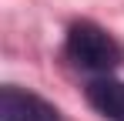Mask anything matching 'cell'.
I'll return each mask as SVG.
<instances>
[{
  "label": "cell",
  "instance_id": "cell-1",
  "mask_svg": "<svg viewBox=\"0 0 124 121\" xmlns=\"http://www.w3.org/2000/svg\"><path fill=\"white\" fill-rule=\"evenodd\" d=\"M67 57L74 60L84 71H94V74H107L121 64V44L111 37L104 27L97 24H74L70 34H67Z\"/></svg>",
  "mask_w": 124,
  "mask_h": 121
},
{
  "label": "cell",
  "instance_id": "cell-3",
  "mask_svg": "<svg viewBox=\"0 0 124 121\" xmlns=\"http://www.w3.org/2000/svg\"><path fill=\"white\" fill-rule=\"evenodd\" d=\"M87 101L91 108L104 114L107 121H124V81L114 78H94L87 84Z\"/></svg>",
  "mask_w": 124,
  "mask_h": 121
},
{
  "label": "cell",
  "instance_id": "cell-2",
  "mask_svg": "<svg viewBox=\"0 0 124 121\" xmlns=\"http://www.w3.org/2000/svg\"><path fill=\"white\" fill-rule=\"evenodd\" d=\"M0 121H61V111L30 91L3 87L0 91Z\"/></svg>",
  "mask_w": 124,
  "mask_h": 121
}]
</instances>
